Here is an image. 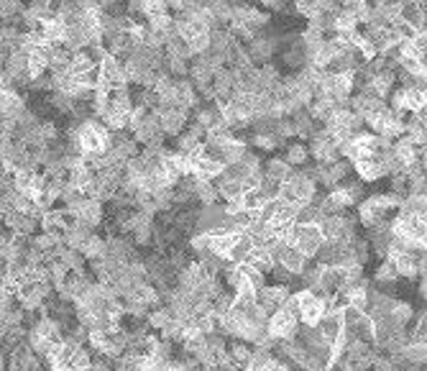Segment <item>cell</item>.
<instances>
[{"label":"cell","instance_id":"8d00e7d4","mask_svg":"<svg viewBox=\"0 0 427 371\" xmlns=\"http://www.w3.org/2000/svg\"><path fill=\"white\" fill-rule=\"evenodd\" d=\"M282 159H284V161L292 166V169H297V166H305V164H307V159H309L307 146H305L302 141L284 143V157H282Z\"/></svg>","mask_w":427,"mask_h":371},{"label":"cell","instance_id":"8fae6325","mask_svg":"<svg viewBox=\"0 0 427 371\" xmlns=\"http://www.w3.org/2000/svg\"><path fill=\"white\" fill-rule=\"evenodd\" d=\"M297 331H300L297 315H292V313H287V310H282V308L274 310V313L269 315V320H266V333H269L277 343H282V340H292L294 336H297Z\"/></svg>","mask_w":427,"mask_h":371},{"label":"cell","instance_id":"7402d4cb","mask_svg":"<svg viewBox=\"0 0 427 371\" xmlns=\"http://www.w3.org/2000/svg\"><path fill=\"white\" fill-rule=\"evenodd\" d=\"M177 290H182V292H195L200 285H202V279H207L205 274H202V269H200L198 261H190L187 267H182L179 271H177Z\"/></svg>","mask_w":427,"mask_h":371},{"label":"cell","instance_id":"f546056e","mask_svg":"<svg viewBox=\"0 0 427 371\" xmlns=\"http://www.w3.org/2000/svg\"><path fill=\"white\" fill-rule=\"evenodd\" d=\"M399 21H402L404 26H410L414 33H427L425 31V3H404Z\"/></svg>","mask_w":427,"mask_h":371},{"label":"cell","instance_id":"9a60e30c","mask_svg":"<svg viewBox=\"0 0 427 371\" xmlns=\"http://www.w3.org/2000/svg\"><path fill=\"white\" fill-rule=\"evenodd\" d=\"M67 215H72V221L82 223V226H88V228L95 230L100 223L105 221V207L103 203H97V200H90L85 198L79 205H74L72 210H64Z\"/></svg>","mask_w":427,"mask_h":371},{"label":"cell","instance_id":"f1b7e54d","mask_svg":"<svg viewBox=\"0 0 427 371\" xmlns=\"http://www.w3.org/2000/svg\"><path fill=\"white\" fill-rule=\"evenodd\" d=\"M427 213V198L425 195H404L399 207H396V218H422Z\"/></svg>","mask_w":427,"mask_h":371},{"label":"cell","instance_id":"8992f818","mask_svg":"<svg viewBox=\"0 0 427 371\" xmlns=\"http://www.w3.org/2000/svg\"><path fill=\"white\" fill-rule=\"evenodd\" d=\"M279 200H284V203L297 205V207L309 205V203H315L317 200V187L305 177V174L294 169L292 177L279 187Z\"/></svg>","mask_w":427,"mask_h":371},{"label":"cell","instance_id":"6f0895ef","mask_svg":"<svg viewBox=\"0 0 427 371\" xmlns=\"http://www.w3.org/2000/svg\"><path fill=\"white\" fill-rule=\"evenodd\" d=\"M425 292H427V282L425 279H419V297H425Z\"/></svg>","mask_w":427,"mask_h":371},{"label":"cell","instance_id":"4316f807","mask_svg":"<svg viewBox=\"0 0 427 371\" xmlns=\"http://www.w3.org/2000/svg\"><path fill=\"white\" fill-rule=\"evenodd\" d=\"M223 169H225V166H223L218 159L205 157V154H202V157H195L192 177H195V180H202V182H215L223 174Z\"/></svg>","mask_w":427,"mask_h":371},{"label":"cell","instance_id":"f907efd6","mask_svg":"<svg viewBox=\"0 0 427 371\" xmlns=\"http://www.w3.org/2000/svg\"><path fill=\"white\" fill-rule=\"evenodd\" d=\"M49 105H51V108H54L59 116H67V118H70L72 108H74V100H72V97H67V95H62V93H51V97H49Z\"/></svg>","mask_w":427,"mask_h":371},{"label":"cell","instance_id":"d6a6232c","mask_svg":"<svg viewBox=\"0 0 427 371\" xmlns=\"http://www.w3.org/2000/svg\"><path fill=\"white\" fill-rule=\"evenodd\" d=\"M213 184H215L218 198H223L225 203H228V200H236L238 195L243 192V184H241V182H238L230 172H225V169H223V174L213 182Z\"/></svg>","mask_w":427,"mask_h":371},{"label":"cell","instance_id":"3957f363","mask_svg":"<svg viewBox=\"0 0 427 371\" xmlns=\"http://www.w3.org/2000/svg\"><path fill=\"white\" fill-rule=\"evenodd\" d=\"M131 113H134L131 87H128V85L115 87V90L111 93V103H108V108H105L100 123H103L111 134H115V131H126L128 120H131Z\"/></svg>","mask_w":427,"mask_h":371},{"label":"cell","instance_id":"680465c9","mask_svg":"<svg viewBox=\"0 0 427 371\" xmlns=\"http://www.w3.org/2000/svg\"><path fill=\"white\" fill-rule=\"evenodd\" d=\"M0 371H6V356L0 354Z\"/></svg>","mask_w":427,"mask_h":371},{"label":"cell","instance_id":"e575fe53","mask_svg":"<svg viewBox=\"0 0 427 371\" xmlns=\"http://www.w3.org/2000/svg\"><path fill=\"white\" fill-rule=\"evenodd\" d=\"M243 143L245 146H253V149L259 151H277V149H284V141L274 134H248L243 136Z\"/></svg>","mask_w":427,"mask_h":371},{"label":"cell","instance_id":"ba28073f","mask_svg":"<svg viewBox=\"0 0 427 371\" xmlns=\"http://www.w3.org/2000/svg\"><path fill=\"white\" fill-rule=\"evenodd\" d=\"M292 294L297 302V323H302V328H317V323L325 315L323 294L309 292V290H297Z\"/></svg>","mask_w":427,"mask_h":371},{"label":"cell","instance_id":"b9f144b4","mask_svg":"<svg viewBox=\"0 0 427 371\" xmlns=\"http://www.w3.org/2000/svg\"><path fill=\"white\" fill-rule=\"evenodd\" d=\"M396 279H399V274H396L394 264H392L389 259H381V264L376 267V271H373V282H376V287L389 290L392 285H396Z\"/></svg>","mask_w":427,"mask_h":371},{"label":"cell","instance_id":"cb8c5ba5","mask_svg":"<svg viewBox=\"0 0 427 371\" xmlns=\"http://www.w3.org/2000/svg\"><path fill=\"white\" fill-rule=\"evenodd\" d=\"M332 190L338 192L340 200L346 203V207H353L358 205L361 200L366 198V184L361 180H356V177H348L346 182H340L338 187H332Z\"/></svg>","mask_w":427,"mask_h":371},{"label":"cell","instance_id":"5bb4252c","mask_svg":"<svg viewBox=\"0 0 427 371\" xmlns=\"http://www.w3.org/2000/svg\"><path fill=\"white\" fill-rule=\"evenodd\" d=\"M10 180H13V190L26 195L31 203H36V200L41 198L44 187H47V177L41 172H33V169H21V172H16Z\"/></svg>","mask_w":427,"mask_h":371},{"label":"cell","instance_id":"7c38bea8","mask_svg":"<svg viewBox=\"0 0 427 371\" xmlns=\"http://www.w3.org/2000/svg\"><path fill=\"white\" fill-rule=\"evenodd\" d=\"M225 226H228V215L223 210V205H207L198 210V221H195V230L192 233H225Z\"/></svg>","mask_w":427,"mask_h":371},{"label":"cell","instance_id":"e0dca14e","mask_svg":"<svg viewBox=\"0 0 427 371\" xmlns=\"http://www.w3.org/2000/svg\"><path fill=\"white\" fill-rule=\"evenodd\" d=\"M353 174V166L351 161L346 159H338V161H332V164H323V177H320V184L317 187H325V190L330 192L332 187H338L340 182H346Z\"/></svg>","mask_w":427,"mask_h":371},{"label":"cell","instance_id":"277c9868","mask_svg":"<svg viewBox=\"0 0 427 371\" xmlns=\"http://www.w3.org/2000/svg\"><path fill=\"white\" fill-rule=\"evenodd\" d=\"M389 233H392L396 241H402L404 246H410L412 251L425 253L427 226L422 218H396V215H392V221H389Z\"/></svg>","mask_w":427,"mask_h":371},{"label":"cell","instance_id":"ffe728a7","mask_svg":"<svg viewBox=\"0 0 427 371\" xmlns=\"http://www.w3.org/2000/svg\"><path fill=\"white\" fill-rule=\"evenodd\" d=\"M24 111H26V97L18 93L16 87L0 90V118L16 120Z\"/></svg>","mask_w":427,"mask_h":371},{"label":"cell","instance_id":"7a4b0ae2","mask_svg":"<svg viewBox=\"0 0 427 371\" xmlns=\"http://www.w3.org/2000/svg\"><path fill=\"white\" fill-rule=\"evenodd\" d=\"M402 198L399 195H392V192H379V195H369L358 203L356 207V221L358 226H364L366 230L376 228V226H384V223L392 221V215L396 213Z\"/></svg>","mask_w":427,"mask_h":371},{"label":"cell","instance_id":"91938a15","mask_svg":"<svg viewBox=\"0 0 427 371\" xmlns=\"http://www.w3.org/2000/svg\"><path fill=\"white\" fill-rule=\"evenodd\" d=\"M205 371H225V369H205Z\"/></svg>","mask_w":427,"mask_h":371},{"label":"cell","instance_id":"ab89813d","mask_svg":"<svg viewBox=\"0 0 427 371\" xmlns=\"http://www.w3.org/2000/svg\"><path fill=\"white\" fill-rule=\"evenodd\" d=\"M289 123H292V131L294 136H300V139H309L312 136V131H315V120L309 118V113L302 108V111H297L294 116H289Z\"/></svg>","mask_w":427,"mask_h":371},{"label":"cell","instance_id":"603a6c76","mask_svg":"<svg viewBox=\"0 0 427 371\" xmlns=\"http://www.w3.org/2000/svg\"><path fill=\"white\" fill-rule=\"evenodd\" d=\"M90 236H92V228H88V226H82V223H77V221H70L62 233V246H67V248L79 253V248L88 244Z\"/></svg>","mask_w":427,"mask_h":371},{"label":"cell","instance_id":"9f6ffc18","mask_svg":"<svg viewBox=\"0 0 427 371\" xmlns=\"http://www.w3.org/2000/svg\"><path fill=\"white\" fill-rule=\"evenodd\" d=\"M166 371H187V369H184L182 363H179V361H177V358H175V361H172V363H166Z\"/></svg>","mask_w":427,"mask_h":371},{"label":"cell","instance_id":"f6af8a7d","mask_svg":"<svg viewBox=\"0 0 427 371\" xmlns=\"http://www.w3.org/2000/svg\"><path fill=\"white\" fill-rule=\"evenodd\" d=\"M169 323H172V313L164 305L149 310V315H146V328H151V331H164Z\"/></svg>","mask_w":427,"mask_h":371},{"label":"cell","instance_id":"d4e9b609","mask_svg":"<svg viewBox=\"0 0 427 371\" xmlns=\"http://www.w3.org/2000/svg\"><path fill=\"white\" fill-rule=\"evenodd\" d=\"M366 244L371 248V253H376L379 259H387V251H389V244H392V233H389V223L384 226H376V228H369L366 233Z\"/></svg>","mask_w":427,"mask_h":371},{"label":"cell","instance_id":"1f68e13d","mask_svg":"<svg viewBox=\"0 0 427 371\" xmlns=\"http://www.w3.org/2000/svg\"><path fill=\"white\" fill-rule=\"evenodd\" d=\"M351 166H353V172H356V180H361L364 184L366 182H376V180H384V177H387L379 164V159H356Z\"/></svg>","mask_w":427,"mask_h":371},{"label":"cell","instance_id":"52a82bcc","mask_svg":"<svg viewBox=\"0 0 427 371\" xmlns=\"http://www.w3.org/2000/svg\"><path fill=\"white\" fill-rule=\"evenodd\" d=\"M279 47H282V33L271 31V29H264L259 36H253L251 41H245V54H248V62L256 67V64H269L271 56L277 54Z\"/></svg>","mask_w":427,"mask_h":371},{"label":"cell","instance_id":"836d02e7","mask_svg":"<svg viewBox=\"0 0 427 371\" xmlns=\"http://www.w3.org/2000/svg\"><path fill=\"white\" fill-rule=\"evenodd\" d=\"M330 31L335 36H343V33H356L358 31V21L356 16L351 13L348 6H340V10L332 16V24H330Z\"/></svg>","mask_w":427,"mask_h":371},{"label":"cell","instance_id":"c3c4849f","mask_svg":"<svg viewBox=\"0 0 427 371\" xmlns=\"http://www.w3.org/2000/svg\"><path fill=\"white\" fill-rule=\"evenodd\" d=\"M228 358L236 363L238 369H243L245 363H248V358H251V346L241 343V340H233V343H228Z\"/></svg>","mask_w":427,"mask_h":371},{"label":"cell","instance_id":"ac0fdd59","mask_svg":"<svg viewBox=\"0 0 427 371\" xmlns=\"http://www.w3.org/2000/svg\"><path fill=\"white\" fill-rule=\"evenodd\" d=\"M317 331H320V336L325 338L328 346H332V343L340 338H346V328H343V308L332 310V313H325L323 320L317 323Z\"/></svg>","mask_w":427,"mask_h":371},{"label":"cell","instance_id":"7bdbcfd3","mask_svg":"<svg viewBox=\"0 0 427 371\" xmlns=\"http://www.w3.org/2000/svg\"><path fill=\"white\" fill-rule=\"evenodd\" d=\"M103 253H105V238L95 236V233L88 238V244L79 248V256L85 261H100L103 259Z\"/></svg>","mask_w":427,"mask_h":371},{"label":"cell","instance_id":"681fc988","mask_svg":"<svg viewBox=\"0 0 427 371\" xmlns=\"http://www.w3.org/2000/svg\"><path fill=\"white\" fill-rule=\"evenodd\" d=\"M294 13L302 18H307V24L309 21H315L317 16H323V10H320V3H315V0H297L292 6Z\"/></svg>","mask_w":427,"mask_h":371},{"label":"cell","instance_id":"74e56055","mask_svg":"<svg viewBox=\"0 0 427 371\" xmlns=\"http://www.w3.org/2000/svg\"><path fill=\"white\" fill-rule=\"evenodd\" d=\"M389 317H392V323H394L399 331H407V325L414 320V308H412V302L396 300L392 313H389Z\"/></svg>","mask_w":427,"mask_h":371},{"label":"cell","instance_id":"4fadbf2b","mask_svg":"<svg viewBox=\"0 0 427 371\" xmlns=\"http://www.w3.org/2000/svg\"><path fill=\"white\" fill-rule=\"evenodd\" d=\"M156 118H159V128H161V134L172 136V139H177V136L182 134L184 126L190 123V113L179 111V108H175V105H156Z\"/></svg>","mask_w":427,"mask_h":371},{"label":"cell","instance_id":"d6986e66","mask_svg":"<svg viewBox=\"0 0 427 371\" xmlns=\"http://www.w3.org/2000/svg\"><path fill=\"white\" fill-rule=\"evenodd\" d=\"M274 264H279V267L284 269L287 274H292L294 279L305 271V267H307L309 261L302 256L294 246H279V251H277V256H274Z\"/></svg>","mask_w":427,"mask_h":371},{"label":"cell","instance_id":"60d3db41","mask_svg":"<svg viewBox=\"0 0 427 371\" xmlns=\"http://www.w3.org/2000/svg\"><path fill=\"white\" fill-rule=\"evenodd\" d=\"M399 358H402L404 363H412V366H425V361H427V343H414V340H410V343L402 348Z\"/></svg>","mask_w":427,"mask_h":371},{"label":"cell","instance_id":"9c48e42d","mask_svg":"<svg viewBox=\"0 0 427 371\" xmlns=\"http://www.w3.org/2000/svg\"><path fill=\"white\" fill-rule=\"evenodd\" d=\"M305 146H307L309 157L315 159V164H332V161L340 159L338 143H335V139L325 128H315Z\"/></svg>","mask_w":427,"mask_h":371},{"label":"cell","instance_id":"ee69618b","mask_svg":"<svg viewBox=\"0 0 427 371\" xmlns=\"http://www.w3.org/2000/svg\"><path fill=\"white\" fill-rule=\"evenodd\" d=\"M346 248H348V253L356 259V264H361V267H366L369 259H371V248L366 244V238H361V236L351 238L348 244H346Z\"/></svg>","mask_w":427,"mask_h":371},{"label":"cell","instance_id":"11a10c76","mask_svg":"<svg viewBox=\"0 0 427 371\" xmlns=\"http://www.w3.org/2000/svg\"><path fill=\"white\" fill-rule=\"evenodd\" d=\"M266 8H271L274 13H279V10H284L287 8V3H264Z\"/></svg>","mask_w":427,"mask_h":371},{"label":"cell","instance_id":"484cf974","mask_svg":"<svg viewBox=\"0 0 427 371\" xmlns=\"http://www.w3.org/2000/svg\"><path fill=\"white\" fill-rule=\"evenodd\" d=\"M277 351H279V356H282V361L289 363L292 369H294V366H297V369H302V366H305V361H307V351L302 348V343L297 338L277 343Z\"/></svg>","mask_w":427,"mask_h":371},{"label":"cell","instance_id":"4dcf8cb0","mask_svg":"<svg viewBox=\"0 0 427 371\" xmlns=\"http://www.w3.org/2000/svg\"><path fill=\"white\" fill-rule=\"evenodd\" d=\"M64 33H67V26H64L56 16L44 21V24H39V36L47 47H62Z\"/></svg>","mask_w":427,"mask_h":371},{"label":"cell","instance_id":"7dc6e473","mask_svg":"<svg viewBox=\"0 0 427 371\" xmlns=\"http://www.w3.org/2000/svg\"><path fill=\"white\" fill-rule=\"evenodd\" d=\"M195 200H198L200 205L207 207V205H215L218 203V192H215V184L213 182H202V180H195Z\"/></svg>","mask_w":427,"mask_h":371},{"label":"cell","instance_id":"f35d334b","mask_svg":"<svg viewBox=\"0 0 427 371\" xmlns=\"http://www.w3.org/2000/svg\"><path fill=\"white\" fill-rule=\"evenodd\" d=\"M251 251H253L251 238H248V236H238V238H236V244H233V248H230L228 261L233 264V267L248 264V259H251Z\"/></svg>","mask_w":427,"mask_h":371},{"label":"cell","instance_id":"d590c367","mask_svg":"<svg viewBox=\"0 0 427 371\" xmlns=\"http://www.w3.org/2000/svg\"><path fill=\"white\" fill-rule=\"evenodd\" d=\"M236 238L238 236H233V233H213L210 241H207V248H210V253L218 256L220 261H228L230 248H233V244H236Z\"/></svg>","mask_w":427,"mask_h":371},{"label":"cell","instance_id":"2e32d148","mask_svg":"<svg viewBox=\"0 0 427 371\" xmlns=\"http://www.w3.org/2000/svg\"><path fill=\"white\" fill-rule=\"evenodd\" d=\"M292 294V287H284V285H266L261 287L259 292H256V305L264 310V313H274L284 305V300Z\"/></svg>","mask_w":427,"mask_h":371},{"label":"cell","instance_id":"816d5d0a","mask_svg":"<svg viewBox=\"0 0 427 371\" xmlns=\"http://www.w3.org/2000/svg\"><path fill=\"white\" fill-rule=\"evenodd\" d=\"M164 13H169L164 0H146V3H141V16L146 18V21L154 16H164Z\"/></svg>","mask_w":427,"mask_h":371},{"label":"cell","instance_id":"bcb514c9","mask_svg":"<svg viewBox=\"0 0 427 371\" xmlns=\"http://www.w3.org/2000/svg\"><path fill=\"white\" fill-rule=\"evenodd\" d=\"M21 10H24V3H18V0H0V21L3 24L18 26Z\"/></svg>","mask_w":427,"mask_h":371},{"label":"cell","instance_id":"30bf717a","mask_svg":"<svg viewBox=\"0 0 427 371\" xmlns=\"http://www.w3.org/2000/svg\"><path fill=\"white\" fill-rule=\"evenodd\" d=\"M323 233L317 226H294L292 233V246L305 256L307 261H315L317 251L323 248Z\"/></svg>","mask_w":427,"mask_h":371},{"label":"cell","instance_id":"f5cc1de1","mask_svg":"<svg viewBox=\"0 0 427 371\" xmlns=\"http://www.w3.org/2000/svg\"><path fill=\"white\" fill-rule=\"evenodd\" d=\"M371 371H399V369H396V363L389 356H376L371 363Z\"/></svg>","mask_w":427,"mask_h":371},{"label":"cell","instance_id":"44dd1931","mask_svg":"<svg viewBox=\"0 0 427 371\" xmlns=\"http://www.w3.org/2000/svg\"><path fill=\"white\" fill-rule=\"evenodd\" d=\"M195 126H200L202 131H213V128H220L225 126L223 123V116H220V105L218 103H200V108L195 111V120H192Z\"/></svg>","mask_w":427,"mask_h":371},{"label":"cell","instance_id":"5b68a950","mask_svg":"<svg viewBox=\"0 0 427 371\" xmlns=\"http://www.w3.org/2000/svg\"><path fill=\"white\" fill-rule=\"evenodd\" d=\"M425 105H427V93L422 87H396L387 97V108L399 113V116H404V113L419 116V113H425Z\"/></svg>","mask_w":427,"mask_h":371},{"label":"cell","instance_id":"db71d44e","mask_svg":"<svg viewBox=\"0 0 427 371\" xmlns=\"http://www.w3.org/2000/svg\"><path fill=\"white\" fill-rule=\"evenodd\" d=\"M269 371H294V369L289 366V363H284L282 358H277V356H274V358H271V363H269Z\"/></svg>","mask_w":427,"mask_h":371},{"label":"cell","instance_id":"83f0119b","mask_svg":"<svg viewBox=\"0 0 427 371\" xmlns=\"http://www.w3.org/2000/svg\"><path fill=\"white\" fill-rule=\"evenodd\" d=\"M292 166L287 164L284 159L282 157H271L269 161H266V164H261V174H264V180H269V182H274V184H279V187H282V184H284L287 180H289V177H292Z\"/></svg>","mask_w":427,"mask_h":371},{"label":"cell","instance_id":"6da1fadb","mask_svg":"<svg viewBox=\"0 0 427 371\" xmlns=\"http://www.w3.org/2000/svg\"><path fill=\"white\" fill-rule=\"evenodd\" d=\"M74 139H77V149H79V154L85 157L88 166H92L95 161L105 159V154L111 149V131L95 118L82 120V123L74 128Z\"/></svg>","mask_w":427,"mask_h":371}]
</instances>
